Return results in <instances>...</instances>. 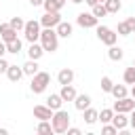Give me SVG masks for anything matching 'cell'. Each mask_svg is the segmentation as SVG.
Returning a JSON list of instances; mask_svg holds the SVG:
<instances>
[{"label":"cell","instance_id":"7","mask_svg":"<svg viewBox=\"0 0 135 135\" xmlns=\"http://www.w3.org/2000/svg\"><path fill=\"white\" fill-rule=\"evenodd\" d=\"M97 21H99V19H97L93 13H80V15L76 17V23H78L80 27H84V30H86V27H95Z\"/></svg>","mask_w":135,"mask_h":135},{"label":"cell","instance_id":"21","mask_svg":"<svg viewBox=\"0 0 135 135\" xmlns=\"http://www.w3.org/2000/svg\"><path fill=\"white\" fill-rule=\"evenodd\" d=\"M108 57H110L112 61H120V59L124 57V51H122L120 46L112 44V46H108Z\"/></svg>","mask_w":135,"mask_h":135},{"label":"cell","instance_id":"27","mask_svg":"<svg viewBox=\"0 0 135 135\" xmlns=\"http://www.w3.org/2000/svg\"><path fill=\"white\" fill-rule=\"evenodd\" d=\"M112 116H114V110L112 108H103L99 112V118L97 120H101V124H105V122H112Z\"/></svg>","mask_w":135,"mask_h":135},{"label":"cell","instance_id":"6","mask_svg":"<svg viewBox=\"0 0 135 135\" xmlns=\"http://www.w3.org/2000/svg\"><path fill=\"white\" fill-rule=\"evenodd\" d=\"M133 108H135V99H133V97H129V95H127V97L116 99V101H114V105H112V110H114V112H124V114H129Z\"/></svg>","mask_w":135,"mask_h":135},{"label":"cell","instance_id":"17","mask_svg":"<svg viewBox=\"0 0 135 135\" xmlns=\"http://www.w3.org/2000/svg\"><path fill=\"white\" fill-rule=\"evenodd\" d=\"M46 105L55 112V110H59L61 105H63V99H61V95L59 93H51L49 97H46Z\"/></svg>","mask_w":135,"mask_h":135},{"label":"cell","instance_id":"41","mask_svg":"<svg viewBox=\"0 0 135 135\" xmlns=\"http://www.w3.org/2000/svg\"><path fill=\"white\" fill-rule=\"evenodd\" d=\"M131 97H133V99H135V82H133V84H131Z\"/></svg>","mask_w":135,"mask_h":135},{"label":"cell","instance_id":"23","mask_svg":"<svg viewBox=\"0 0 135 135\" xmlns=\"http://www.w3.org/2000/svg\"><path fill=\"white\" fill-rule=\"evenodd\" d=\"M21 40L19 38H13V40H8L6 42V53H13V55H17V53H21Z\"/></svg>","mask_w":135,"mask_h":135},{"label":"cell","instance_id":"32","mask_svg":"<svg viewBox=\"0 0 135 135\" xmlns=\"http://www.w3.org/2000/svg\"><path fill=\"white\" fill-rule=\"evenodd\" d=\"M112 84H114V82H112L110 76H103V78H101V91H103V93H110V91H112Z\"/></svg>","mask_w":135,"mask_h":135},{"label":"cell","instance_id":"25","mask_svg":"<svg viewBox=\"0 0 135 135\" xmlns=\"http://www.w3.org/2000/svg\"><path fill=\"white\" fill-rule=\"evenodd\" d=\"M36 133H40V135H51V133H53V124H51V120H40L38 127H36Z\"/></svg>","mask_w":135,"mask_h":135},{"label":"cell","instance_id":"44","mask_svg":"<svg viewBox=\"0 0 135 135\" xmlns=\"http://www.w3.org/2000/svg\"><path fill=\"white\" fill-rule=\"evenodd\" d=\"M97 2H101V4H103V2H105V0H97Z\"/></svg>","mask_w":135,"mask_h":135},{"label":"cell","instance_id":"9","mask_svg":"<svg viewBox=\"0 0 135 135\" xmlns=\"http://www.w3.org/2000/svg\"><path fill=\"white\" fill-rule=\"evenodd\" d=\"M112 124H114L118 131H124V129L129 127V116H127L124 112H114V116H112Z\"/></svg>","mask_w":135,"mask_h":135},{"label":"cell","instance_id":"35","mask_svg":"<svg viewBox=\"0 0 135 135\" xmlns=\"http://www.w3.org/2000/svg\"><path fill=\"white\" fill-rule=\"evenodd\" d=\"M6 68H8V61L4 57H0V74H6Z\"/></svg>","mask_w":135,"mask_h":135},{"label":"cell","instance_id":"37","mask_svg":"<svg viewBox=\"0 0 135 135\" xmlns=\"http://www.w3.org/2000/svg\"><path fill=\"white\" fill-rule=\"evenodd\" d=\"M65 133H68V135H80V129H76V127H68Z\"/></svg>","mask_w":135,"mask_h":135},{"label":"cell","instance_id":"39","mask_svg":"<svg viewBox=\"0 0 135 135\" xmlns=\"http://www.w3.org/2000/svg\"><path fill=\"white\" fill-rule=\"evenodd\" d=\"M42 2H44V0H30L32 6H42Z\"/></svg>","mask_w":135,"mask_h":135},{"label":"cell","instance_id":"38","mask_svg":"<svg viewBox=\"0 0 135 135\" xmlns=\"http://www.w3.org/2000/svg\"><path fill=\"white\" fill-rule=\"evenodd\" d=\"M4 53H6V42L0 40V57H4Z\"/></svg>","mask_w":135,"mask_h":135},{"label":"cell","instance_id":"40","mask_svg":"<svg viewBox=\"0 0 135 135\" xmlns=\"http://www.w3.org/2000/svg\"><path fill=\"white\" fill-rule=\"evenodd\" d=\"M84 2H86V4H89V6H95V4H99V2H97V0H84Z\"/></svg>","mask_w":135,"mask_h":135},{"label":"cell","instance_id":"31","mask_svg":"<svg viewBox=\"0 0 135 135\" xmlns=\"http://www.w3.org/2000/svg\"><path fill=\"white\" fill-rule=\"evenodd\" d=\"M116 34H118V36H129V34H131V30H129L127 21H120V23H118V27H116Z\"/></svg>","mask_w":135,"mask_h":135},{"label":"cell","instance_id":"34","mask_svg":"<svg viewBox=\"0 0 135 135\" xmlns=\"http://www.w3.org/2000/svg\"><path fill=\"white\" fill-rule=\"evenodd\" d=\"M124 21H127V25H129V30H131V34H135V17H127Z\"/></svg>","mask_w":135,"mask_h":135},{"label":"cell","instance_id":"26","mask_svg":"<svg viewBox=\"0 0 135 135\" xmlns=\"http://www.w3.org/2000/svg\"><path fill=\"white\" fill-rule=\"evenodd\" d=\"M103 6H105L108 13H118V11L122 8V2H120V0H105Z\"/></svg>","mask_w":135,"mask_h":135},{"label":"cell","instance_id":"29","mask_svg":"<svg viewBox=\"0 0 135 135\" xmlns=\"http://www.w3.org/2000/svg\"><path fill=\"white\" fill-rule=\"evenodd\" d=\"M8 25H11L13 30H17V32H23V25H25V21H23L21 17H11Z\"/></svg>","mask_w":135,"mask_h":135},{"label":"cell","instance_id":"5","mask_svg":"<svg viewBox=\"0 0 135 135\" xmlns=\"http://www.w3.org/2000/svg\"><path fill=\"white\" fill-rule=\"evenodd\" d=\"M40 30H42L40 21H36V19L25 21V25H23V36H25V40H27V42H38V38H40Z\"/></svg>","mask_w":135,"mask_h":135},{"label":"cell","instance_id":"13","mask_svg":"<svg viewBox=\"0 0 135 135\" xmlns=\"http://www.w3.org/2000/svg\"><path fill=\"white\" fill-rule=\"evenodd\" d=\"M57 82H59V84H72V82H74V70H70V68L59 70V74H57Z\"/></svg>","mask_w":135,"mask_h":135},{"label":"cell","instance_id":"45","mask_svg":"<svg viewBox=\"0 0 135 135\" xmlns=\"http://www.w3.org/2000/svg\"><path fill=\"white\" fill-rule=\"evenodd\" d=\"M59 2H63V4H65V0H59Z\"/></svg>","mask_w":135,"mask_h":135},{"label":"cell","instance_id":"22","mask_svg":"<svg viewBox=\"0 0 135 135\" xmlns=\"http://www.w3.org/2000/svg\"><path fill=\"white\" fill-rule=\"evenodd\" d=\"M21 68H23V74H25V76H34V74L38 72V61H36V59H27Z\"/></svg>","mask_w":135,"mask_h":135},{"label":"cell","instance_id":"18","mask_svg":"<svg viewBox=\"0 0 135 135\" xmlns=\"http://www.w3.org/2000/svg\"><path fill=\"white\" fill-rule=\"evenodd\" d=\"M74 105H76L78 112H82V110H86V108L91 105V97L84 95V93H82V95H76V97H74Z\"/></svg>","mask_w":135,"mask_h":135},{"label":"cell","instance_id":"19","mask_svg":"<svg viewBox=\"0 0 135 135\" xmlns=\"http://www.w3.org/2000/svg\"><path fill=\"white\" fill-rule=\"evenodd\" d=\"M82 118H84V122H86V124H95V122H97V118H99V112H97V110H93V108L89 105L86 110H82Z\"/></svg>","mask_w":135,"mask_h":135},{"label":"cell","instance_id":"33","mask_svg":"<svg viewBox=\"0 0 135 135\" xmlns=\"http://www.w3.org/2000/svg\"><path fill=\"white\" fill-rule=\"evenodd\" d=\"M101 133H103V135H114V133H118V129H116L112 122H105L103 129H101Z\"/></svg>","mask_w":135,"mask_h":135},{"label":"cell","instance_id":"8","mask_svg":"<svg viewBox=\"0 0 135 135\" xmlns=\"http://www.w3.org/2000/svg\"><path fill=\"white\" fill-rule=\"evenodd\" d=\"M59 21H61V15L59 13H44L40 17V25L42 27H55Z\"/></svg>","mask_w":135,"mask_h":135},{"label":"cell","instance_id":"2","mask_svg":"<svg viewBox=\"0 0 135 135\" xmlns=\"http://www.w3.org/2000/svg\"><path fill=\"white\" fill-rule=\"evenodd\" d=\"M51 84V74L49 72H36L34 76H32V82H30V91L32 93H36V95H40V93H44L46 91V86Z\"/></svg>","mask_w":135,"mask_h":135},{"label":"cell","instance_id":"42","mask_svg":"<svg viewBox=\"0 0 135 135\" xmlns=\"http://www.w3.org/2000/svg\"><path fill=\"white\" fill-rule=\"evenodd\" d=\"M0 135H8V129H2L0 127Z\"/></svg>","mask_w":135,"mask_h":135},{"label":"cell","instance_id":"46","mask_svg":"<svg viewBox=\"0 0 135 135\" xmlns=\"http://www.w3.org/2000/svg\"><path fill=\"white\" fill-rule=\"evenodd\" d=\"M133 65H135V59H133Z\"/></svg>","mask_w":135,"mask_h":135},{"label":"cell","instance_id":"11","mask_svg":"<svg viewBox=\"0 0 135 135\" xmlns=\"http://www.w3.org/2000/svg\"><path fill=\"white\" fill-rule=\"evenodd\" d=\"M55 32H57L59 38H70L72 32H74V27H72V23H68V21H59V23L55 25Z\"/></svg>","mask_w":135,"mask_h":135},{"label":"cell","instance_id":"15","mask_svg":"<svg viewBox=\"0 0 135 135\" xmlns=\"http://www.w3.org/2000/svg\"><path fill=\"white\" fill-rule=\"evenodd\" d=\"M42 55H44V49H42V44H40V42H30V49H27V57L38 61Z\"/></svg>","mask_w":135,"mask_h":135},{"label":"cell","instance_id":"10","mask_svg":"<svg viewBox=\"0 0 135 135\" xmlns=\"http://www.w3.org/2000/svg\"><path fill=\"white\" fill-rule=\"evenodd\" d=\"M6 78H8L11 82H19V80L23 78V68H21V65H11V63H8V68H6Z\"/></svg>","mask_w":135,"mask_h":135},{"label":"cell","instance_id":"14","mask_svg":"<svg viewBox=\"0 0 135 135\" xmlns=\"http://www.w3.org/2000/svg\"><path fill=\"white\" fill-rule=\"evenodd\" d=\"M13 38H17V30H13L8 23H0V40L8 42Z\"/></svg>","mask_w":135,"mask_h":135},{"label":"cell","instance_id":"1","mask_svg":"<svg viewBox=\"0 0 135 135\" xmlns=\"http://www.w3.org/2000/svg\"><path fill=\"white\" fill-rule=\"evenodd\" d=\"M38 42L42 44L44 53H55V51L59 49V36H57V32H55V27H42Z\"/></svg>","mask_w":135,"mask_h":135},{"label":"cell","instance_id":"28","mask_svg":"<svg viewBox=\"0 0 135 135\" xmlns=\"http://www.w3.org/2000/svg\"><path fill=\"white\" fill-rule=\"evenodd\" d=\"M122 80H124V84H133V82H135V65H131V68L124 70Z\"/></svg>","mask_w":135,"mask_h":135},{"label":"cell","instance_id":"43","mask_svg":"<svg viewBox=\"0 0 135 135\" xmlns=\"http://www.w3.org/2000/svg\"><path fill=\"white\" fill-rule=\"evenodd\" d=\"M72 2H74V4H80V2H84V0H72Z\"/></svg>","mask_w":135,"mask_h":135},{"label":"cell","instance_id":"12","mask_svg":"<svg viewBox=\"0 0 135 135\" xmlns=\"http://www.w3.org/2000/svg\"><path fill=\"white\" fill-rule=\"evenodd\" d=\"M34 116L38 120H51L53 118V110L49 105H34Z\"/></svg>","mask_w":135,"mask_h":135},{"label":"cell","instance_id":"36","mask_svg":"<svg viewBox=\"0 0 135 135\" xmlns=\"http://www.w3.org/2000/svg\"><path fill=\"white\" fill-rule=\"evenodd\" d=\"M129 114H131V116H129V127H131V129L135 131V108H133V110H131Z\"/></svg>","mask_w":135,"mask_h":135},{"label":"cell","instance_id":"4","mask_svg":"<svg viewBox=\"0 0 135 135\" xmlns=\"http://www.w3.org/2000/svg\"><path fill=\"white\" fill-rule=\"evenodd\" d=\"M95 32H97V38L105 44V46H112V44H116V40H118V34L112 30V27H108V25H95Z\"/></svg>","mask_w":135,"mask_h":135},{"label":"cell","instance_id":"3","mask_svg":"<svg viewBox=\"0 0 135 135\" xmlns=\"http://www.w3.org/2000/svg\"><path fill=\"white\" fill-rule=\"evenodd\" d=\"M70 114L65 110H55L53 112V118H51V124H53V133H65L68 127H70Z\"/></svg>","mask_w":135,"mask_h":135},{"label":"cell","instance_id":"30","mask_svg":"<svg viewBox=\"0 0 135 135\" xmlns=\"http://www.w3.org/2000/svg\"><path fill=\"white\" fill-rule=\"evenodd\" d=\"M91 8H93L91 13H93V15L97 17V19H99V17H105V15H108V11H105V6H103L101 2H99V4H95V6H91Z\"/></svg>","mask_w":135,"mask_h":135},{"label":"cell","instance_id":"24","mask_svg":"<svg viewBox=\"0 0 135 135\" xmlns=\"http://www.w3.org/2000/svg\"><path fill=\"white\" fill-rule=\"evenodd\" d=\"M110 93H112L114 99H120V97H127V95H129V91H127L124 84H112V91H110Z\"/></svg>","mask_w":135,"mask_h":135},{"label":"cell","instance_id":"20","mask_svg":"<svg viewBox=\"0 0 135 135\" xmlns=\"http://www.w3.org/2000/svg\"><path fill=\"white\" fill-rule=\"evenodd\" d=\"M42 6H44V13H59L63 8V2H59V0H44Z\"/></svg>","mask_w":135,"mask_h":135},{"label":"cell","instance_id":"16","mask_svg":"<svg viewBox=\"0 0 135 135\" xmlns=\"http://www.w3.org/2000/svg\"><path fill=\"white\" fill-rule=\"evenodd\" d=\"M59 95H61V99H63V101H74V97H76L78 93H76V89H74L72 84H61Z\"/></svg>","mask_w":135,"mask_h":135}]
</instances>
